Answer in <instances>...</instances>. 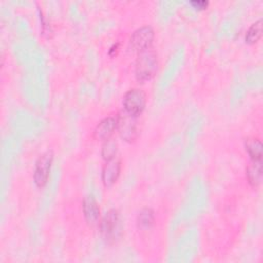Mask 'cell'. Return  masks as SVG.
Here are the masks:
<instances>
[{"instance_id":"10","label":"cell","mask_w":263,"mask_h":263,"mask_svg":"<svg viewBox=\"0 0 263 263\" xmlns=\"http://www.w3.org/2000/svg\"><path fill=\"white\" fill-rule=\"evenodd\" d=\"M246 174L249 183L253 187L258 186L262 179V161L251 159V162L247 166Z\"/></svg>"},{"instance_id":"7","label":"cell","mask_w":263,"mask_h":263,"mask_svg":"<svg viewBox=\"0 0 263 263\" xmlns=\"http://www.w3.org/2000/svg\"><path fill=\"white\" fill-rule=\"evenodd\" d=\"M121 168L120 159L116 156L106 160L102 168V181L105 187H111L118 179Z\"/></svg>"},{"instance_id":"2","label":"cell","mask_w":263,"mask_h":263,"mask_svg":"<svg viewBox=\"0 0 263 263\" xmlns=\"http://www.w3.org/2000/svg\"><path fill=\"white\" fill-rule=\"evenodd\" d=\"M157 69L156 52L150 48L139 52L136 61L135 75L139 81L149 80Z\"/></svg>"},{"instance_id":"4","label":"cell","mask_w":263,"mask_h":263,"mask_svg":"<svg viewBox=\"0 0 263 263\" xmlns=\"http://www.w3.org/2000/svg\"><path fill=\"white\" fill-rule=\"evenodd\" d=\"M53 160V153L51 150L43 152L36 160L34 168V182L37 187H43L48 180L51 164Z\"/></svg>"},{"instance_id":"5","label":"cell","mask_w":263,"mask_h":263,"mask_svg":"<svg viewBox=\"0 0 263 263\" xmlns=\"http://www.w3.org/2000/svg\"><path fill=\"white\" fill-rule=\"evenodd\" d=\"M137 117L132 115L124 110L121 111L117 116V130L120 137L128 142H132L137 137Z\"/></svg>"},{"instance_id":"11","label":"cell","mask_w":263,"mask_h":263,"mask_svg":"<svg viewBox=\"0 0 263 263\" xmlns=\"http://www.w3.org/2000/svg\"><path fill=\"white\" fill-rule=\"evenodd\" d=\"M246 151L253 160H261L262 158V143L257 138H250L245 143Z\"/></svg>"},{"instance_id":"14","label":"cell","mask_w":263,"mask_h":263,"mask_svg":"<svg viewBox=\"0 0 263 263\" xmlns=\"http://www.w3.org/2000/svg\"><path fill=\"white\" fill-rule=\"evenodd\" d=\"M116 152H117V144L112 141L111 139H108L104 142L103 146H102V156L105 160H109L113 157L116 156Z\"/></svg>"},{"instance_id":"15","label":"cell","mask_w":263,"mask_h":263,"mask_svg":"<svg viewBox=\"0 0 263 263\" xmlns=\"http://www.w3.org/2000/svg\"><path fill=\"white\" fill-rule=\"evenodd\" d=\"M190 4L192 6H194L195 8H198V9H203L208 6L209 2L205 1V0H193V1H190Z\"/></svg>"},{"instance_id":"1","label":"cell","mask_w":263,"mask_h":263,"mask_svg":"<svg viewBox=\"0 0 263 263\" xmlns=\"http://www.w3.org/2000/svg\"><path fill=\"white\" fill-rule=\"evenodd\" d=\"M121 219L116 209H110L100 222V231L108 243L115 242L121 235Z\"/></svg>"},{"instance_id":"12","label":"cell","mask_w":263,"mask_h":263,"mask_svg":"<svg viewBox=\"0 0 263 263\" xmlns=\"http://www.w3.org/2000/svg\"><path fill=\"white\" fill-rule=\"evenodd\" d=\"M154 222V212L150 208H143L138 216H137V223L139 228L146 230L151 227Z\"/></svg>"},{"instance_id":"3","label":"cell","mask_w":263,"mask_h":263,"mask_svg":"<svg viewBox=\"0 0 263 263\" xmlns=\"http://www.w3.org/2000/svg\"><path fill=\"white\" fill-rule=\"evenodd\" d=\"M123 110L132 115L139 116L146 105V95L140 88H133L125 92L122 100Z\"/></svg>"},{"instance_id":"8","label":"cell","mask_w":263,"mask_h":263,"mask_svg":"<svg viewBox=\"0 0 263 263\" xmlns=\"http://www.w3.org/2000/svg\"><path fill=\"white\" fill-rule=\"evenodd\" d=\"M117 128V120L116 117L108 116L103 118L95 127L93 136L97 140L106 141L110 139V137L113 135L114 130Z\"/></svg>"},{"instance_id":"6","label":"cell","mask_w":263,"mask_h":263,"mask_svg":"<svg viewBox=\"0 0 263 263\" xmlns=\"http://www.w3.org/2000/svg\"><path fill=\"white\" fill-rule=\"evenodd\" d=\"M153 38V29L150 26H143L133 33L129 39V45L133 50L141 52L151 47Z\"/></svg>"},{"instance_id":"13","label":"cell","mask_w":263,"mask_h":263,"mask_svg":"<svg viewBox=\"0 0 263 263\" xmlns=\"http://www.w3.org/2000/svg\"><path fill=\"white\" fill-rule=\"evenodd\" d=\"M262 35V21L259 18L254 24L251 25V27L248 29L245 40L248 44H254L256 43Z\"/></svg>"},{"instance_id":"9","label":"cell","mask_w":263,"mask_h":263,"mask_svg":"<svg viewBox=\"0 0 263 263\" xmlns=\"http://www.w3.org/2000/svg\"><path fill=\"white\" fill-rule=\"evenodd\" d=\"M82 211L87 224L93 226L98 223L100 218V209L92 195L84 197L82 201Z\"/></svg>"}]
</instances>
